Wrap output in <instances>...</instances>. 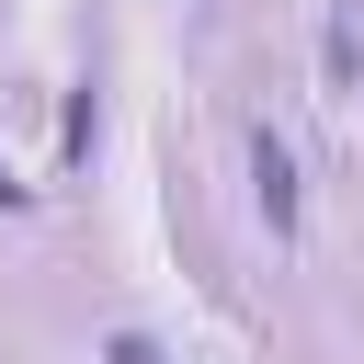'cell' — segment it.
I'll list each match as a JSON object with an SVG mask.
<instances>
[{
	"label": "cell",
	"instance_id": "1",
	"mask_svg": "<svg viewBox=\"0 0 364 364\" xmlns=\"http://www.w3.org/2000/svg\"><path fill=\"white\" fill-rule=\"evenodd\" d=\"M250 193H262L273 228H296V159H284V136H250Z\"/></svg>",
	"mask_w": 364,
	"mask_h": 364
},
{
	"label": "cell",
	"instance_id": "2",
	"mask_svg": "<svg viewBox=\"0 0 364 364\" xmlns=\"http://www.w3.org/2000/svg\"><path fill=\"white\" fill-rule=\"evenodd\" d=\"M102 364H159V341H148V330H114V353H102Z\"/></svg>",
	"mask_w": 364,
	"mask_h": 364
}]
</instances>
